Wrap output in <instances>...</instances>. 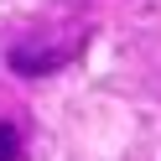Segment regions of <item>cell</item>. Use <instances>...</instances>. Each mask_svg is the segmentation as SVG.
Here are the masks:
<instances>
[{
  "label": "cell",
  "mask_w": 161,
  "mask_h": 161,
  "mask_svg": "<svg viewBox=\"0 0 161 161\" xmlns=\"http://www.w3.org/2000/svg\"><path fill=\"white\" fill-rule=\"evenodd\" d=\"M73 57V47H52V42H16L11 47V73L21 78H42V73H57V68Z\"/></svg>",
  "instance_id": "obj_1"
},
{
  "label": "cell",
  "mask_w": 161,
  "mask_h": 161,
  "mask_svg": "<svg viewBox=\"0 0 161 161\" xmlns=\"http://www.w3.org/2000/svg\"><path fill=\"white\" fill-rule=\"evenodd\" d=\"M0 161H21V130L11 119H0Z\"/></svg>",
  "instance_id": "obj_2"
}]
</instances>
